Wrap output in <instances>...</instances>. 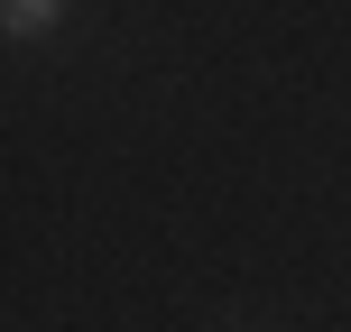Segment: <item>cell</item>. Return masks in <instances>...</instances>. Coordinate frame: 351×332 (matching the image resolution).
<instances>
[{"mask_svg":"<svg viewBox=\"0 0 351 332\" xmlns=\"http://www.w3.org/2000/svg\"><path fill=\"white\" fill-rule=\"evenodd\" d=\"M56 18V0H10V37H37Z\"/></svg>","mask_w":351,"mask_h":332,"instance_id":"cell-1","label":"cell"}]
</instances>
